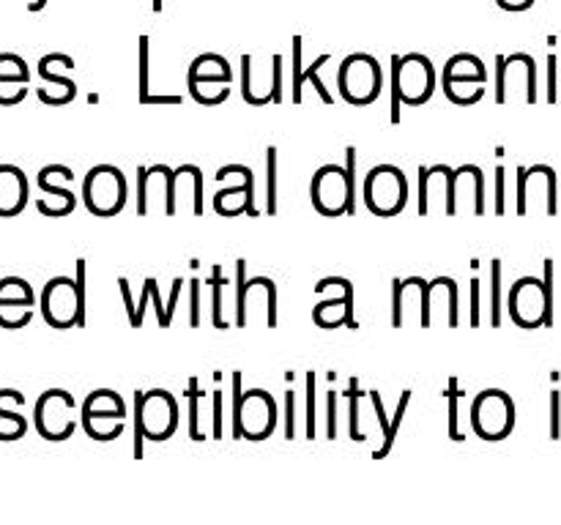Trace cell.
Listing matches in <instances>:
<instances>
[{
  "instance_id": "cell-50",
  "label": "cell",
  "mask_w": 561,
  "mask_h": 525,
  "mask_svg": "<svg viewBox=\"0 0 561 525\" xmlns=\"http://www.w3.org/2000/svg\"><path fill=\"white\" fill-rule=\"evenodd\" d=\"M499 9H504V11H524V0H520V3H499Z\"/></svg>"
},
{
  "instance_id": "cell-18",
  "label": "cell",
  "mask_w": 561,
  "mask_h": 525,
  "mask_svg": "<svg viewBox=\"0 0 561 525\" xmlns=\"http://www.w3.org/2000/svg\"><path fill=\"white\" fill-rule=\"evenodd\" d=\"M327 284H332L337 290V299H323L321 304H316L312 310V320L318 323L321 328H337V326H348L351 331L356 328V317H354V282L345 277H327L323 279Z\"/></svg>"
},
{
  "instance_id": "cell-43",
  "label": "cell",
  "mask_w": 561,
  "mask_h": 525,
  "mask_svg": "<svg viewBox=\"0 0 561 525\" xmlns=\"http://www.w3.org/2000/svg\"><path fill=\"white\" fill-rule=\"evenodd\" d=\"M327 419H329V438H334V432H337V392H329L327 394Z\"/></svg>"
},
{
  "instance_id": "cell-48",
  "label": "cell",
  "mask_w": 561,
  "mask_h": 525,
  "mask_svg": "<svg viewBox=\"0 0 561 525\" xmlns=\"http://www.w3.org/2000/svg\"><path fill=\"white\" fill-rule=\"evenodd\" d=\"M507 211V206H504V167L499 164L496 167V213H504Z\"/></svg>"
},
{
  "instance_id": "cell-44",
  "label": "cell",
  "mask_w": 561,
  "mask_h": 525,
  "mask_svg": "<svg viewBox=\"0 0 561 525\" xmlns=\"http://www.w3.org/2000/svg\"><path fill=\"white\" fill-rule=\"evenodd\" d=\"M561 397H559V392H553L551 394V438H559V432H561Z\"/></svg>"
},
{
  "instance_id": "cell-38",
  "label": "cell",
  "mask_w": 561,
  "mask_h": 525,
  "mask_svg": "<svg viewBox=\"0 0 561 525\" xmlns=\"http://www.w3.org/2000/svg\"><path fill=\"white\" fill-rule=\"evenodd\" d=\"M148 36H140V102L146 104L151 91H148Z\"/></svg>"
},
{
  "instance_id": "cell-14",
  "label": "cell",
  "mask_w": 561,
  "mask_h": 525,
  "mask_svg": "<svg viewBox=\"0 0 561 525\" xmlns=\"http://www.w3.org/2000/svg\"><path fill=\"white\" fill-rule=\"evenodd\" d=\"M241 96L247 104H279L283 102V55H272V66L261 69L252 55H241Z\"/></svg>"
},
{
  "instance_id": "cell-42",
  "label": "cell",
  "mask_w": 561,
  "mask_h": 525,
  "mask_svg": "<svg viewBox=\"0 0 561 525\" xmlns=\"http://www.w3.org/2000/svg\"><path fill=\"white\" fill-rule=\"evenodd\" d=\"M471 326H480V279L471 277Z\"/></svg>"
},
{
  "instance_id": "cell-8",
  "label": "cell",
  "mask_w": 561,
  "mask_h": 525,
  "mask_svg": "<svg viewBox=\"0 0 561 525\" xmlns=\"http://www.w3.org/2000/svg\"><path fill=\"white\" fill-rule=\"evenodd\" d=\"M485 80L488 71L482 58L471 52H460L449 58L447 66H444L442 88L449 102L460 104V107H471V104H477L485 96Z\"/></svg>"
},
{
  "instance_id": "cell-11",
  "label": "cell",
  "mask_w": 561,
  "mask_h": 525,
  "mask_svg": "<svg viewBox=\"0 0 561 525\" xmlns=\"http://www.w3.org/2000/svg\"><path fill=\"white\" fill-rule=\"evenodd\" d=\"M279 408L266 388H250L233 405V430L250 441H263L277 427Z\"/></svg>"
},
{
  "instance_id": "cell-35",
  "label": "cell",
  "mask_w": 561,
  "mask_h": 525,
  "mask_svg": "<svg viewBox=\"0 0 561 525\" xmlns=\"http://www.w3.org/2000/svg\"><path fill=\"white\" fill-rule=\"evenodd\" d=\"M367 397V392H362L359 388V381H351L348 386V399H351V435H354V441H362V432H359V405L362 399Z\"/></svg>"
},
{
  "instance_id": "cell-52",
  "label": "cell",
  "mask_w": 561,
  "mask_h": 525,
  "mask_svg": "<svg viewBox=\"0 0 561 525\" xmlns=\"http://www.w3.org/2000/svg\"><path fill=\"white\" fill-rule=\"evenodd\" d=\"M153 11H162V0H153Z\"/></svg>"
},
{
  "instance_id": "cell-4",
  "label": "cell",
  "mask_w": 561,
  "mask_h": 525,
  "mask_svg": "<svg viewBox=\"0 0 561 525\" xmlns=\"http://www.w3.org/2000/svg\"><path fill=\"white\" fill-rule=\"evenodd\" d=\"M179 427V402L164 388L135 392V452H142V441H164Z\"/></svg>"
},
{
  "instance_id": "cell-5",
  "label": "cell",
  "mask_w": 561,
  "mask_h": 525,
  "mask_svg": "<svg viewBox=\"0 0 561 525\" xmlns=\"http://www.w3.org/2000/svg\"><path fill=\"white\" fill-rule=\"evenodd\" d=\"M340 96L354 107H367L381 96L383 69L376 55L354 52L340 63L337 71Z\"/></svg>"
},
{
  "instance_id": "cell-41",
  "label": "cell",
  "mask_w": 561,
  "mask_h": 525,
  "mask_svg": "<svg viewBox=\"0 0 561 525\" xmlns=\"http://www.w3.org/2000/svg\"><path fill=\"white\" fill-rule=\"evenodd\" d=\"M148 299H151V279H146V282H142L140 304L135 306V317H131V326L135 328L142 326V315H146V310H148Z\"/></svg>"
},
{
  "instance_id": "cell-10",
  "label": "cell",
  "mask_w": 561,
  "mask_h": 525,
  "mask_svg": "<svg viewBox=\"0 0 561 525\" xmlns=\"http://www.w3.org/2000/svg\"><path fill=\"white\" fill-rule=\"evenodd\" d=\"M471 427L485 441H502L515 427V402L502 388H485L471 405Z\"/></svg>"
},
{
  "instance_id": "cell-16",
  "label": "cell",
  "mask_w": 561,
  "mask_h": 525,
  "mask_svg": "<svg viewBox=\"0 0 561 525\" xmlns=\"http://www.w3.org/2000/svg\"><path fill=\"white\" fill-rule=\"evenodd\" d=\"M159 200L168 217L175 213L173 202V170L168 164H153V167H137V213L146 217Z\"/></svg>"
},
{
  "instance_id": "cell-22",
  "label": "cell",
  "mask_w": 561,
  "mask_h": 525,
  "mask_svg": "<svg viewBox=\"0 0 561 525\" xmlns=\"http://www.w3.org/2000/svg\"><path fill=\"white\" fill-rule=\"evenodd\" d=\"M31 184L16 164H0V217H16L27 206Z\"/></svg>"
},
{
  "instance_id": "cell-13",
  "label": "cell",
  "mask_w": 561,
  "mask_h": 525,
  "mask_svg": "<svg viewBox=\"0 0 561 525\" xmlns=\"http://www.w3.org/2000/svg\"><path fill=\"white\" fill-rule=\"evenodd\" d=\"M310 197L312 206L323 217H354L356 202L348 191V180H345V167L340 164H323L318 167V173L312 175L310 184Z\"/></svg>"
},
{
  "instance_id": "cell-12",
  "label": "cell",
  "mask_w": 561,
  "mask_h": 525,
  "mask_svg": "<svg viewBox=\"0 0 561 525\" xmlns=\"http://www.w3.org/2000/svg\"><path fill=\"white\" fill-rule=\"evenodd\" d=\"M77 402L66 388H47L42 397L36 399L33 408V424H36L38 435L47 441H66L75 432Z\"/></svg>"
},
{
  "instance_id": "cell-31",
  "label": "cell",
  "mask_w": 561,
  "mask_h": 525,
  "mask_svg": "<svg viewBox=\"0 0 561 525\" xmlns=\"http://www.w3.org/2000/svg\"><path fill=\"white\" fill-rule=\"evenodd\" d=\"M409 405H411V392H409V388H405V392L400 394V402H398V408H394V416H392V421H389L387 432H383V446L378 448V452H376L378 457H383V454H387L389 448H392V443H394V435H398L400 424H403L405 413H409Z\"/></svg>"
},
{
  "instance_id": "cell-29",
  "label": "cell",
  "mask_w": 561,
  "mask_h": 525,
  "mask_svg": "<svg viewBox=\"0 0 561 525\" xmlns=\"http://www.w3.org/2000/svg\"><path fill=\"white\" fill-rule=\"evenodd\" d=\"M0 301H14V304L36 306V293L31 282L22 277H3L0 279Z\"/></svg>"
},
{
  "instance_id": "cell-21",
  "label": "cell",
  "mask_w": 561,
  "mask_h": 525,
  "mask_svg": "<svg viewBox=\"0 0 561 525\" xmlns=\"http://www.w3.org/2000/svg\"><path fill=\"white\" fill-rule=\"evenodd\" d=\"M186 82H190V91H197V88H219L230 85L233 82V66L228 63V58L217 52H203L192 60L190 74H186Z\"/></svg>"
},
{
  "instance_id": "cell-46",
  "label": "cell",
  "mask_w": 561,
  "mask_h": 525,
  "mask_svg": "<svg viewBox=\"0 0 561 525\" xmlns=\"http://www.w3.org/2000/svg\"><path fill=\"white\" fill-rule=\"evenodd\" d=\"M214 438H219L222 432V392H214Z\"/></svg>"
},
{
  "instance_id": "cell-51",
  "label": "cell",
  "mask_w": 561,
  "mask_h": 525,
  "mask_svg": "<svg viewBox=\"0 0 561 525\" xmlns=\"http://www.w3.org/2000/svg\"><path fill=\"white\" fill-rule=\"evenodd\" d=\"M44 5H47V0H33V3H27V11H42Z\"/></svg>"
},
{
  "instance_id": "cell-39",
  "label": "cell",
  "mask_w": 561,
  "mask_h": 525,
  "mask_svg": "<svg viewBox=\"0 0 561 525\" xmlns=\"http://www.w3.org/2000/svg\"><path fill=\"white\" fill-rule=\"evenodd\" d=\"M296 432V392H285V435Z\"/></svg>"
},
{
  "instance_id": "cell-26",
  "label": "cell",
  "mask_w": 561,
  "mask_h": 525,
  "mask_svg": "<svg viewBox=\"0 0 561 525\" xmlns=\"http://www.w3.org/2000/svg\"><path fill=\"white\" fill-rule=\"evenodd\" d=\"M60 180H66V184H71V180H75V173H71V167H66V164H47V167L38 170L36 184L44 195L58 197V200L77 202L75 191L66 189V186H60Z\"/></svg>"
},
{
  "instance_id": "cell-30",
  "label": "cell",
  "mask_w": 561,
  "mask_h": 525,
  "mask_svg": "<svg viewBox=\"0 0 561 525\" xmlns=\"http://www.w3.org/2000/svg\"><path fill=\"white\" fill-rule=\"evenodd\" d=\"M33 320V306L14 304V301H0V328H25Z\"/></svg>"
},
{
  "instance_id": "cell-15",
  "label": "cell",
  "mask_w": 561,
  "mask_h": 525,
  "mask_svg": "<svg viewBox=\"0 0 561 525\" xmlns=\"http://www.w3.org/2000/svg\"><path fill=\"white\" fill-rule=\"evenodd\" d=\"M513 91H518L524 102H537V63L531 55H496V102H510Z\"/></svg>"
},
{
  "instance_id": "cell-49",
  "label": "cell",
  "mask_w": 561,
  "mask_h": 525,
  "mask_svg": "<svg viewBox=\"0 0 561 525\" xmlns=\"http://www.w3.org/2000/svg\"><path fill=\"white\" fill-rule=\"evenodd\" d=\"M146 104H181V96H148Z\"/></svg>"
},
{
  "instance_id": "cell-27",
  "label": "cell",
  "mask_w": 561,
  "mask_h": 525,
  "mask_svg": "<svg viewBox=\"0 0 561 525\" xmlns=\"http://www.w3.org/2000/svg\"><path fill=\"white\" fill-rule=\"evenodd\" d=\"M327 60H329V52L318 55L316 63L307 66V69L301 71L299 80L294 82V102H296V104H301V98H305V85H307V82H312V88H316V93H318V96L323 98V102H327V104H334V96H332V93H329V88L323 85L321 80H318V71H321V66L327 63Z\"/></svg>"
},
{
  "instance_id": "cell-1",
  "label": "cell",
  "mask_w": 561,
  "mask_h": 525,
  "mask_svg": "<svg viewBox=\"0 0 561 525\" xmlns=\"http://www.w3.org/2000/svg\"><path fill=\"white\" fill-rule=\"evenodd\" d=\"M389 88H392V104H389V120L400 124V104L422 107L431 102L436 91V69L433 60L422 52L394 55L389 69Z\"/></svg>"
},
{
  "instance_id": "cell-34",
  "label": "cell",
  "mask_w": 561,
  "mask_h": 525,
  "mask_svg": "<svg viewBox=\"0 0 561 525\" xmlns=\"http://www.w3.org/2000/svg\"><path fill=\"white\" fill-rule=\"evenodd\" d=\"M491 323L502 326V260H491Z\"/></svg>"
},
{
  "instance_id": "cell-3",
  "label": "cell",
  "mask_w": 561,
  "mask_h": 525,
  "mask_svg": "<svg viewBox=\"0 0 561 525\" xmlns=\"http://www.w3.org/2000/svg\"><path fill=\"white\" fill-rule=\"evenodd\" d=\"M510 317L520 328L553 326V260H546V277H520L510 288Z\"/></svg>"
},
{
  "instance_id": "cell-23",
  "label": "cell",
  "mask_w": 561,
  "mask_h": 525,
  "mask_svg": "<svg viewBox=\"0 0 561 525\" xmlns=\"http://www.w3.org/2000/svg\"><path fill=\"white\" fill-rule=\"evenodd\" d=\"M22 405H25V394L16 388H0V441H20L27 432Z\"/></svg>"
},
{
  "instance_id": "cell-6",
  "label": "cell",
  "mask_w": 561,
  "mask_h": 525,
  "mask_svg": "<svg viewBox=\"0 0 561 525\" xmlns=\"http://www.w3.org/2000/svg\"><path fill=\"white\" fill-rule=\"evenodd\" d=\"M362 197L376 217H398L409 202V178L394 164H376L365 175Z\"/></svg>"
},
{
  "instance_id": "cell-24",
  "label": "cell",
  "mask_w": 561,
  "mask_h": 525,
  "mask_svg": "<svg viewBox=\"0 0 561 525\" xmlns=\"http://www.w3.org/2000/svg\"><path fill=\"white\" fill-rule=\"evenodd\" d=\"M427 310H431V326H433V312L444 310L447 315V326L458 328V282L453 277H436L427 282Z\"/></svg>"
},
{
  "instance_id": "cell-32",
  "label": "cell",
  "mask_w": 561,
  "mask_h": 525,
  "mask_svg": "<svg viewBox=\"0 0 561 525\" xmlns=\"http://www.w3.org/2000/svg\"><path fill=\"white\" fill-rule=\"evenodd\" d=\"M225 288H228V279L222 277V268H214L211 271V317H214V326L217 328H225L228 323H225V306H222V293Z\"/></svg>"
},
{
  "instance_id": "cell-28",
  "label": "cell",
  "mask_w": 561,
  "mask_h": 525,
  "mask_svg": "<svg viewBox=\"0 0 561 525\" xmlns=\"http://www.w3.org/2000/svg\"><path fill=\"white\" fill-rule=\"evenodd\" d=\"M31 82V69L25 60L14 52H0V88L27 85Z\"/></svg>"
},
{
  "instance_id": "cell-2",
  "label": "cell",
  "mask_w": 561,
  "mask_h": 525,
  "mask_svg": "<svg viewBox=\"0 0 561 525\" xmlns=\"http://www.w3.org/2000/svg\"><path fill=\"white\" fill-rule=\"evenodd\" d=\"M44 320L53 328L85 326V260H77V277H53L42 290Z\"/></svg>"
},
{
  "instance_id": "cell-19",
  "label": "cell",
  "mask_w": 561,
  "mask_h": 525,
  "mask_svg": "<svg viewBox=\"0 0 561 525\" xmlns=\"http://www.w3.org/2000/svg\"><path fill=\"white\" fill-rule=\"evenodd\" d=\"M453 184H455V170L449 164H433V167H420V213L427 217L436 211V202L442 200L444 213L449 217L453 211Z\"/></svg>"
},
{
  "instance_id": "cell-20",
  "label": "cell",
  "mask_w": 561,
  "mask_h": 525,
  "mask_svg": "<svg viewBox=\"0 0 561 525\" xmlns=\"http://www.w3.org/2000/svg\"><path fill=\"white\" fill-rule=\"evenodd\" d=\"M411 306L420 310V323L425 328H431V310H427V279L422 277H409L398 279L392 288V326H403V312Z\"/></svg>"
},
{
  "instance_id": "cell-33",
  "label": "cell",
  "mask_w": 561,
  "mask_h": 525,
  "mask_svg": "<svg viewBox=\"0 0 561 525\" xmlns=\"http://www.w3.org/2000/svg\"><path fill=\"white\" fill-rule=\"evenodd\" d=\"M277 148H268V156H266V167H268V195H266V213H277L279 211V191H277V184H279V162H277Z\"/></svg>"
},
{
  "instance_id": "cell-36",
  "label": "cell",
  "mask_w": 561,
  "mask_h": 525,
  "mask_svg": "<svg viewBox=\"0 0 561 525\" xmlns=\"http://www.w3.org/2000/svg\"><path fill=\"white\" fill-rule=\"evenodd\" d=\"M316 435V372H307V438Z\"/></svg>"
},
{
  "instance_id": "cell-25",
  "label": "cell",
  "mask_w": 561,
  "mask_h": 525,
  "mask_svg": "<svg viewBox=\"0 0 561 525\" xmlns=\"http://www.w3.org/2000/svg\"><path fill=\"white\" fill-rule=\"evenodd\" d=\"M38 77H42L47 85L53 88H38V98H42L44 104H49V107H60V104H69L71 98L77 96V82L71 80V77H64L58 74V71L49 69L47 60H38Z\"/></svg>"
},
{
  "instance_id": "cell-47",
  "label": "cell",
  "mask_w": 561,
  "mask_h": 525,
  "mask_svg": "<svg viewBox=\"0 0 561 525\" xmlns=\"http://www.w3.org/2000/svg\"><path fill=\"white\" fill-rule=\"evenodd\" d=\"M151 301H153V306H157V315H159V323H162V326H168V312H164V306H162V299H159V282L157 279L151 277Z\"/></svg>"
},
{
  "instance_id": "cell-40",
  "label": "cell",
  "mask_w": 561,
  "mask_h": 525,
  "mask_svg": "<svg viewBox=\"0 0 561 525\" xmlns=\"http://www.w3.org/2000/svg\"><path fill=\"white\" fill-rule=\"evenodd\" d=\"M190 323L192 326L201 323V282L197 279H192L190 284Z\"/></svg>"
},
{
  "instance_id": "cell-9",
  "label": "cell",
  "mask_w": 561,
  "mask_h": 525,
  "mask_svg": "<svg viewBox=\"0 0 561 525\" xmlns=\"http://www.w3.org/2000/svg\"><path fill=\"white\" fill-rule=\"evenodd\" d=\"M126 421V399L113 388H96L82 402V427L93 441H113Z\"/></svg>"
},
{
  "instance_id": "cell-45",
  "label": "cell",
  "mask_w": 561,
  "mask_h": 525,
  "mask_svg": "<svg viewBox=\"0 0 561 525\" xmlns=\"http://www.w3.org/2000/svg\"><path fill=\"white\" fill-rule=\"evenodd\" d=\"M548 102H557V55L548 58Z\"/></svg>"
},
{
  "instance_id": "cell-17",
  "label": "cell",
  "mask_w": 561,
  "mask_h": 525,
  "mask_svg": "<svg viewBox=\"0 0 561 525\" xmlns=\"http://www.w3.org/2000/svg\"><path fill=\"white\" fill-rule=\"evenodd\" d=\"M219 173L239 175V184L214 195V211L222 213V217H239V213L257 217L255 175H252V170L247 164H225V167H219Z\"/></svg>"
},
{
  "instance_id": "cell-37",
  "label": "cell",
  "mask_w": 561,
  "mask_h": 525,
  "mask_svg": "<svg viewBox=\"0 0 561 525\" xmlns=\"http://www.w3.org/2000/svg\"><path fill=\"white\" fill-rule=\"evenodd\" d=\"M449 435H453V441H463V435L458 432V381H449Z\"/></svg>"
},
{
  "instance_id": "cell-7",
  "label": "cell",
  "mask_w": 561,
  "mask_h": 525,
  "mask_svg": "<svg viewBox=\"0 0 561 525\" xmlns=\"http://www.w3.org/2000/svg\"><path fill=\"white\" fill-rule=\"evenodd\" d=\"M126 197H129V184L124 170L115 164H96L82 178V202L96 217H115L126 206Z\"/></svg>"
}]
</instances>
